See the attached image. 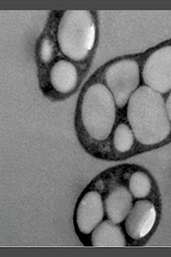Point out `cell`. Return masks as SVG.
I'll return each instance as SVG.
<instances>
[{"instance_id":"obj_1","label":"cell","mask_w":171,"mask_h":257,"mask_svg":"<svg viewBox=\"0 0 171 257\" xmlns=\"http://www.w3.org/2000/svg\"><path fill=\"white\" fill-rule=\"evenodd\" d=\"M127 114L140 143L158 144L169 136L170 124L164 99L160 93L148 86H142L131 95Z\"/></svg>"},{"instance_id":"obj_2","label":"cell","mask_w":171,"mask_h":257,"mask_svg":"<svg viewBox=\"0 0 171 257\" xmlns=\"http://www.w3.org/2000/svg\"><path fill=\"white\" fill-rule=\"evenodd\" d=\"M95 29L91 13L87 11H67L61 19L58 38L67 57L84 59L94 46Z\"/></svg>"},{"instance_id":"obj_3","label":"cell","mask_w":171,"mask_h":257,"mask_svg":"<svg viewBox=\"0 0 171 257\" xmlns=\"http://www.w3.org/2000/svg\"><path fill=\"white\" fill-rule=\"evenodd\" d=\"M105 85L89 87L83 97L81 117L87 132L97 141H104L110 134L116 118L115 100Z\"/></svg>"},{"instance_id":"obj_4","label":"cell","mask_w":171,"mask_h":257,"mask_svg":"<svg viewBox=\"0 0 171 257\" xmlns=\"http://www.w3.org/2000/svg\"><path fill=\"white\" fill-rule=\"evenodd\" d=\"M105 79L115 102L124 107L139 85L138 64L130 60L118 61L109 67Z\"/></svg>"},{"instance_id":"obj_5","label":"cell","mask_w":171,"mask_h":257,"mask_svg":"<svg viewBox=\"0 0 171 257\" xmlns=\"http://www.w3.org/2000/svg\"><path fill=\"white\" fill-rule=\"evenodd\" d=\"M144 82L160 93L171 89V46L159 49L153 53L145 64L143 70Z\"/></svg>"},{"instance_id":"obj_6","label":"cell","mask_w":171,"mask_h":257,"mask_svg":"<svg viewBox=\"0 0 171 257\" xmlns=\"http://www.w3.org/2000/svg\"><path fill=\"white\" fill-rule=\"evenodd\" d=\"M155 219L156 211L153 204L148 200L138 201L126 217V231L131 238L141 239L152 230Z\"/></svg>"},{"instance_id":"obj_7","label":"cell","mask_w":171,"mask_h":257,"mask_svg":"<svg viewBox=\"0 0 171 257\" xmlns=\"http://www.w3.org/2000/svg\"><path fill=\"white\" fill-rule=\"evenodd\" d=\"M104 210L100 195L91 191L87 193L80 201L77 208L76 221L81 233L89 234L102 221Z\"/></svg>"},{"instance_id":"obj_8","label":"cell","mask_w":171,"mask_h":257,"mask_svg":"<svg viewBox=\"0 0 171 257\" xmlns=\"http://www.w3.org/2000/svg\"><path fill=\"white\" fill-rule=\"evenodd\" d=\"M132 197L124 188L114 189L106 200V211L109 220L114 223L121 222L130 213Z\"/></svg>"},{"instance_id":"obj_9","label":"cell","mask_w":171,"mask_h":257,"mask_svg":"<svg viewBox=\"0 0 171 257\" xmlns=\"http://www.w3.org/2000/svg\"><path fill=\"white\" fill-rule=\"evenodd\" d=\"M92 245L94 247H124L125 239L121 230L116 223L106 220L100 223L91 235Z\"/></svg>"},{"instance_id":"obj_10","label":"cell","mask_w":171,"mask_h":257,"mask_svg":"<svg viewBox=\"0 0 171 257\" xmlns=\"http://www.w3.org/2000/svg\"><path fill=\"white\" fill-rule=\"evenodd\" d=\"M77 72L75 66L69 61L61 60L53 67L51 82L53 87L60 93H67L76 85Z\"/></svg>"},{"instance_id":"obj_11","label":"cell","mask_w":171,"mask_h":257,"mask_svg":"<svg viewBox=\"0 0 171 257\" xmlns=\"http://www.w3.org/2000/svg\"><path fill=\"white\" fill-rule=\"evenodd\" d=\"M129 187L134 197L144 198L150 191V181L145 173L136 172L131 175Z\"/></svg>"},{"instance_id":"obj_12","label":"cell","mask_w":171,"mask_h":257,"mask_svg":"<svg viewBox=\"0 0 171 257\" xmlns=\"http://www.w3.org/2000/svg\"><path fill=\"white\" fill-rule=\"evenodd\" d=\"M114 144L119 152L125 153L130 150L133 144L132 131L128 125L121 124L115 131Z\"/></svg>"},{"instance_id":"obj_13","label":"cell","mask_w":171,"mask_h":257,"mask_svg":"<svg viewBox=\"0 0 171 257\" xmlns=\"http://www.w3.org/2000/svg\"><path fill=\"white\" fill-rule=\"evenodd\" d=\"M53 47L50 41L48 40L44 41L42 45L41 57L44 62L49 61L52 57Z\"/></svg>"},{"instance_id":"obj_14","label":"cell","mask_w":171,"mask_h":257,"mask_svg":"<svg viewBox=\"0 0 171 257\" xmlns=\"http://www.w3.org/2000/svg\"><path fill=\"white\" fill-rule=\"evenodd\" d=\"M166 107L168 118H169V121L171 122V93L167 100Z\"/></svg>"}]
</instances>
